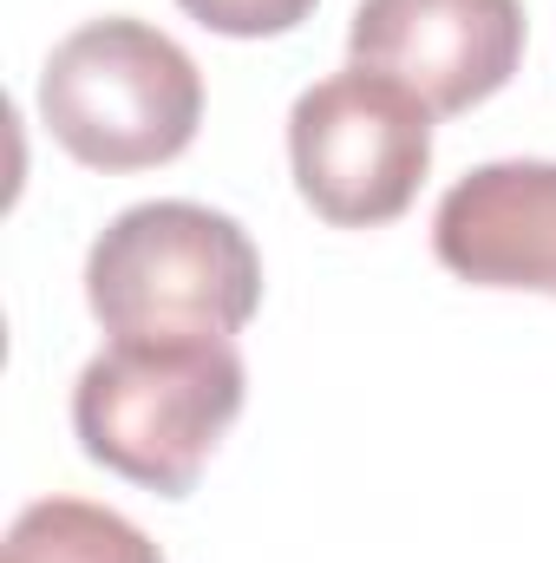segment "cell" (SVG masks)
<instances>
[{
    "mask_svg": "<svg viewBox=\"0 0 556 563\" xmlns=\"http://www.w3.org/2000/svg\"><path fill=\"white\" fill-rule=\"evenodd\" d=\"M86 301L112 341H230L263 308V256L236 217L157 197L99 230Z\"/></svg>",
    "mask_w": 556,
    "mask_h": 563,
    "instance_id": "cell-1",
    "label": "cell"
},
{
    "mask_svg": "<svg viewBox=\"0 0 556 563\" xmlns=\"http://www.w3.org/2000/svg\"><path fill=\"white\" fill-rule=\"evenodd\" d=\"M249 374L230 341H112L73 380V432L92 465L184 498L243 413Z\"/></svg>",
    "mask_w": 556,
    "mask_h": 563,
    "instance_id": "cell-2",
    "label": "cell"
},
{
    "mask_svg": "<svg viewBox=\"0 0 556 563\" xmlns=\"http://www.w3.org/2000/svg\"><path fill=\"white\" fill-rule=\"evenodd\" d=\"M40 125L92 170H151L197 139L203 73L151 20L105 13L73 26L46 53Z\"/></svg>",
    "mask_w": 556,
    "mask_h": 563,
    "instance_id": "cell-3",
    "label": "cell"
},
{
    "mask_svg": "<svg viewBox=\"0 0 556 563\" xmlns=\"http://www.w3.org/2000/svg\"><path fill=\"white\" fill-rule=\"evenodd\" d=\"M288 164L308 210L334 230L407 217L432 170V106L400 79L347 66L308 86L288 112Z\"/></svg>",
    "mask_w": 556,
    "mask_h": 563,
    "instance_id": "cell-4",
    "label": "cell"
},
{
    "mask_svg": "<svg viewBox=\"0 0 556 563\" xmlns=\"http://www.w3.org/2000/svg\"><path fill=\"white\" fill-rule=\"evenodd\" d=\"M347 53L432 112H471L524 59V0H360Z\"/></svg>",
    "mask_w": 556,
    "mask_h": 563,
    "instance_id": "cell-5",
    "label": "cell"
},
{
    "mask_svg": "<svg viewBox=\"0 0 556 563\" xmlns=\"http://www.w3.org/2000/svg\"><path fill=\"white\" fill-rule=\"evenodd\" d=\"M432 256L478 288L556 295V164L504 157L465 170L432 217Z\"/></svg>",
    "mask_w": 556,
    "mask_h": 563,
    "instance_id": "cell-6",
    "label": "cell"
},
{
    "mask_svg": "<svg viewBox=\"0 0 556 563\" xmlns=\"http://www.w3.org/2000/svg\"><path fill=\"white\" fill-rule=\"evenodd\" d=\"M0 563H164L132 518L86 498H40L13 518Z\"/></svg>",
    "mask_w": 556,
    "mask_h": 563,
    "instance_id": "cell-7",
    "label": "cell"
},
{
    "mask_svg": "<svg viewBox=\"0 0 556 563\" xmlns=\"http://www.w3.org/2000/svg\"><path fill=\"white\" fill-rule=\"evenodd\" d=\"M197 26L210 33H230V40H269V33H288L314 13V0H177Z\"/></svg>",
    "mask_w": 556,
    "mask_h": 563,
    "instance_id": "cell-8",
    "label": "cell"
}]
</instances>
